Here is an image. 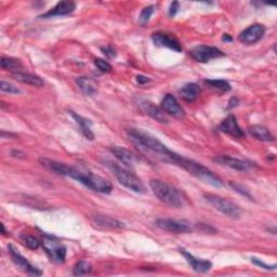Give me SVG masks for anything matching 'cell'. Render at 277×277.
<instances>
[{
	"mask_svg": "<svg viewBox=\"0 0 277 277\" xmlns=\"http://www.w3.org/2000/svg\"><path fill=\"white\" fill-rule=\"evenodd\" d=\"M179 7H180V5H179V3H177V2H175V3L171 4L170 9H169V15L171 16V18H174V16L177 14Z\"/></svg>",
	"mask_w": 277,
	"mask_h": 277,
	"instance_id": "35",
	"label": "cell"
},
{
	"mask_svg": "<svg viewBox=\"0 0 277 277\" xmlns=\"http://www.w3.org/2000/svg\"><path fill=\"white\" fill-rule=\"evenodd\" d=\"M2 68L6 71H10L11 73L22 72L23 64L16 59L6 58V56H4V58L2 59Z\"/></svg>",
	"mask_w": 277,
	"mask_h": 277,
	"instance_id": "26",
	"label": "cell"
},
{
	"mask_svg": "<svg viewBox=\"0 0 277 277\" xmlns=\"http://www.w3.org/2000/svg\"><path fill=\"white\" fill-rule=\"evenodd\" d=\"M179 167L184 169L190 175L198 179V180H200L203 183L209 184L214 187H222L224 185L221 179H220L217 175H215L213 171L203 165L199 164V162H196L195 160L182 156L180 164H179Z\"/></svg>",
	"mask_w": 277,
	"mask_h": 277,
	"instance_id": "3",
	"label": "cell"
},
{
	"mask_svg": "<svg viewBox=\"0 0 277 277\" xmlns=\"http://www.w3.org/2000/svg\"><path fill=\"white\" fill-rule=\"evenodd\" d=\"M181 255L186 259L187 263H189L195 272L198 273H207L211 270L213 267V263L208 260H202V259H197L195 258L193 255H191L189 251H186L185 249H180Z\"/></svg>",
	"mask_w": 277,
	"mask_h": 277,
	"instance_id": "17",
	"label": "cell"
},
{
	"mask_svg": "<svg viewBox=\"0 0 277 277\" xmlns=\"http://www.w3.org/2000/svg\"><path fill=\"white\" fill-rule=\"evenodd\" d=\"M8 250H9V254L12 258V261L20 266L23 271H25L27 274L29 275H34V276H40L43 274L42 271H39L37 267L32 266L28 261L26 258H24L20 252L16 250L12 245H9V247H8Z\"/></svg>",
	"mask_w": 277,
	"mask_h": 277,
	"instance_id": "12",
	"label": "cell"
},
{
	"mask_svg": "<svg viewBox=\"0 0 277 277\" xmlns=\"http://www.w3.org/2000/svg\"><path fill=\"white\" fill-rule=\"evenodd\" d=\"M12 77L19 83L29 85V86H34V87H43L45 85V81L40 78L39 76L35 74H30V73H25V72H16L12 73Z\"/></svg>",
	"mask_w": 277,
	"mask_h": 277,
	"instance_id": "18",
	"label": "cell"
},
{
	"mask_svg": "<svg viewBox=\"0 0 277 277\" xmlns=\"http://www.w3.org/2000/svg\"><path fill=\"white\" fill-rule=\"evenodd\" d=\"M252 262H254L256 265L260 266L261 268H264V270H271V271H274L275 268L277 267L276 264H273V265H268V264H265L264 262L260 261V260L256 259V258H252Z\"/></svg>",
	"mask_w": 277,
	"mask_h": 277,
	"instance_id": "33",
	"label": "cell"
},
{
	"mask_svg": "<svg viewBox=\"0 0 277 277\" xmlns=\"http://www.w3.org/2000/svg\"><path fill=\"white\" fill-rule=\"evenodd\" d=\"M205 83L210 86V88H213L221 93H226L231 90V85L223 79H207L205 80Z\"/></svg>",
	"mask_w": 277,
	"mask_h": 277,
	"instance_id": "25",
	"label": "cell"
},
{
	"mask_svg": "<svg viewBox=\"0 0 277 277\" xmlns=\"http://www.w3.org/2000/svg\"><path fill=\"white\" fill-rule=\"evenodd\" d=\"M137 105L144 114L149 115L153 119L159 121V123H168V119L165 115V112L162 111L161 109H159L158 107H156V105H154L152 102L140 99L137 101Z\"/></svg>",
	"mask_w": 277,
	"mask_h": 277,
	"instance_id": "14",
	"label": "cell"
},
{
	"mask_svg": "<svg viewBox=\"0 0 277 277\" xmlns=\"http://www.w3.org/2000/svg\"><path fill=\"white\" fill-rule=\"evenodd\" d=\"M154 12H155V7L154 6L145 7L144 9L141 11L140 16H138V22H140V24H142V25H145V24L150 21L151 16L153 15Z\"/></svg>",
	"mask_w": 277,
	"mask_h": 277,
	"instance_id": "29",
	"label": "cell"
},
{
	"mask_svg": "<svg viewBox=\"0 0 277 277\" xmlns=\"http://www.w3.org/2000/svg\"><path fill=\"white\" fill-rule=\"evenodd\" d=\"M127 135L132 144L136 146L137 150H140L142 153L152 155L155 158L167 162V164L176 166H179V164H180V160L182 158L181 155L169 150L164 143L160 142L157 137L153 136L152 134L137 129H129L127 131Z\"/></svg>",
	"mask_w": 277,
	"mask_h": 277,
	"instance_id": "1",
	"label": "cell"
},
{
	"mask_svg": "<svg viewBox=\"0 0 277 277\" xmlns=\"http://www.w3.org/2000/svg\"><path fill=\"white\" fill-rule=\"evenodd\" d=\"M76 9V4L73 2H61L56 6H54L52 9L47 11L46 13L42 14L39 18L42 19H50L54 18V16H63L68 15L73 13Z\"/></svg>",
	"mask_w": 277,
	"mask_h": 277,
	"instance_id": "15",
	"label": "cell"
},
{
	"mask_svg": "<svg viewBox=\"0 0 277 277\" xmlns=\"http://www.w3.org/2000/svg\"><path fill=\"white\" fill-rule=\"evenodd\" d=\"M150 186L153 193L155 194V196H156L161 202L178 209H180L184 206L185 199L183 197V195L180 191L176 189L175 186L160 180H151Z\"/></svg>",
	"mask_w": 277,
	"mask_h": 277,
	"instance_id": "2",
	"label": "cell"
},
{
	"mask_svg": "<svg viewBox=\"0 0 277 277\" xmlns=\"http://www.w3.org/2000/svg\"><path fill=\"white\" fill-rule=\"evenodd\" d=\"M102 51H103V53L105 54V55H107L108 56V58H110V59H112V58H115V56H116V52H115V50H114V49L112 48V47H104V48H102Z\"/></svg>",
	"mask_w": 277,
	"mask_h": 277,
	"instance_id": "34",
	"label": "cell"
},
{
	"mask_svg": "<svg viewBox=\"0 0 277 277\" xmlns=\"http://www.w3.org/2000/svg\"><path fill=\"white\" fill-rule=\"evenodd\" d=\"M43 248L51 262L63 263L66 259V247L51 236H45L42 241Z\"/></svg>",
	"mask_w": 277,
	"mask_h": 277,
	"instance_id": "6",
	"label": "cell"
},
{
	"mask_svg": "<svg viewBox=\"0 0 277 277\" xmlns=\"http://www.w3.org/2000/svg\"><path fill=\"white\" fill-rule=\"evenodd\" d=\"M160 108L165 113L176 118H183L185 116L184 109L181 107L180 103L178 102L176 97L171 94H167L164 99H162Z\"/></svg>",
	"mask_w": 277,
	"mask_h": 277,
	"instance_id": "13",
	"label": "cell"
},
{
	"mask_svg": "<svg viewBox=\"0 0 277 277\" xmlns=\"http://www.w3.org/2000/svg\"><path fill=\"white\" fill-rule=\"evenodd\" d=\"M200 87L195 84V83H189L184 85L180 90H179V93H180L181 97L186 101V102H194L195 100H197V97L200 94Z\"/></svg>",
	"mask_w": 277,
	"mask_h": 277,
	"instance_id": "21",
	"label": "cell"
},
{
	"mask_svg": "<svg viewBox=\"0 0 277 277\" xmlns=\"http://www.w3.org/2000/svg\"><path fill=\"white\" fill-rule=\"evenodd\" d=\"M110 168L113 171L114 176L117 179V181L121 185H124L126 189L137 194H144L146 192L143 182L134 174H132L131 171L115 164V162H111Z\"/></svg>",
	"mask_w": 277,
	"mask_h": 277,
	"instance_id": "4",
	"label": "cell"
},
{
	"mask_svg": "<svg viewBox=\"0 0 277 277\" xmlns=\"http://www.w3.org/2000/svg\"><path fill=\"white\" fill-rule=\"evenodd\" d=\"M220 130L222 132L229 134L234 137H244L245 136V132L243 131V129L239 127L237 119L234 115H229L220 125Z\"/></svg>",
	"mask_w": 277,
	"mask_h": 277,
	"instance_id": "16",
	"label": "cell"
},
{
	"mask_svg": "<svg viewBox=\"0 0 277 277\" xmlns=\"http://www.w3.org/2000/svg\"><path fill=\"white\" fill-rule=\"evenodd\" d=\"M94 64H95V66L99 68L102 73H111L113 70L111 64L103 59H95Z\"/></svg>",
	"mask_w": 277,
	"mask_h": 277,
	"instance_id": "31",
	"label": "cell"
},
{
	"mask_svg": "<svg viewBox=\"0 0 277 277\" xmlns=\"http://www.w3.org/2000/svg\"><path fill=\"white\" fill-rule=\"evenodd\" d=\"M237 104H238V100L236 99V97H232L231 101H230V105H229V108H230V109H232V108L236 107V105H237Z\"/></svg>",
	"mask_w": 277,
	"mask_h": 277,
	"instance_id": "37",
	"label": "cell"
},
{
	"mask_svg": "<svg viewBox=\"0 0 277 277\" xmlns=\"http://www.w3.org/2000/svg\"><path fill=\"white\" fill-rule=\"evenodd\" d=\"M0 89H2L3 92H7V93H10V94H20L21 93V90L18 87H15L14 85L8 83V81H5V80H2V83H0Z\"/></svg>",
	"mask_w": 277,
	"mask_h": 277,
	"instance_id": "30",
	"label": "cell"
},
{
	"mask_svg": "<svg viewBox=\"0 0 277 277\" xmlns=\"http://www.w3.org/2000/svg\"><path fill=\"white\" fill-rule=\"evenodd\" d=\"M136 80H137L138 84H146V83H149V81H151L150 78L145 77V76H141V75L136 77Z\"/></svg>",
	"mask_w": 277,
	"mask_h": 277,
	"instance_id": "36",
	"label": "cell"
},
{
	"mask_svg": "<svg viewBox=\"0 0 277 277\" xmlns=\"http://www.w3.org/2000/svg\"><path fill=\"white\" fill-rule=\"evenodd\" d=\"M223 40H225V42H231V40H232V38L231 37H229V35H224L223 36Z\"/></svg>",
	"mask_w": 277,
	"mask_h": 277,
	"instance_id": "38",
	"label": "cell"
},
{
	"mask_svg": "<svg viewBox=\"0 0 277 277\" xmlns=\"http://www.w3.org/2000/svg\"><path fill=\"white\" fill-rule=\"evenodd\" d=\"M21 239H22L24 245L31 250H36L40 247V245H42V241H40L37 237H35V236L28 235V234H22Z\"/></svg>",
	"mask_w": 277,
	"mask_h": 277,
	"instance_id": "28",
	"label": "cell"
},
{
	"mask_svg": "<svg viewBox=\"0 0 277 277\" xmlns=\"http://www.w3.org/2000/svg\"><path fill=\"white\" fill-rule=\"evenodd\" d=\"M92 271V266L86 260H80L78 263L74 266V270H73V273L76 276H81V275H87Z\"/></svg>",
	"mask_w": 277,
	"mask_h": 277,
	"instance_id": "27",
	"label": "cell"
},
{
	"mask_svg": "<svg viewBox=\"0 0 277 277\" xmlns=\"http://www.w3.org/2000/svg\"><path fill=\"white\" fill-rule=\"evenodd\" d=\"M92 224L102 230H121L125 229L126 225L119 220L102 214H95L90 217Z\"/></svg>",
	"mask_w": 277,
	"mask_h": 277,
	"instance_id": "9",
	"label": "cell"
},
{
	"mask_svg": "<svg viewBox=\"0 0 277 277\" xmlns=\"http://www.w3.org/2000/svg\"><path fill=\"white\" fill-rule=\"evenodd\" d=\"M203 197H205V199L211 206L218 211H220L221 214L235 220L240 219L241 210L237 205H235L233 201L223 198L216 194H205Z\"/></svg>",
	"mask_w": 277,
	"mask_h": 277,
	"instance_id": "5",
	"label": "cell"
},
{
	"mask_svg": "<svg viewBox=\"0 0 277 277\" xmlns=\"http://www.w3.org/2000/svg\"><path fill=\"white\" fill-rule=\"evenodd\" d=\"M152 40L158 47H165L177 52L182 51V46L179 43V40L171 34H167V32H154L152 35Z\"/></svg>",
	"mask_w": 277,
	"mask_h": 277,
	"instance_id": "11",
	"label": "cell"
},
{
	"mask_svg": "<svg viewBox=\"0 0 277 277\" xmlns=\"http://www.w3.org/2000/svg\"><path fill=\"white\" fill-rule=\"evenodd\" d=\"M190 55L198 63H208L211 60L222 58L224 53L217 47L200 45L194 47L190 51Z\"/></svg>",
	"mask_w": 277,
	"mask_h": 277,
	"instance_id": "7",
	"label": "cell"
},
{
	"mask_svg": "<svg viewBox=\"0 0 277 277\" xmlns=\"http://www.w3.org/2000/svg\"><path fill=\"white\" fill-rule=\"evenodd\" d=\"M230 186L232 187V189H233L234 191H236L237 193L241 194L243 196L248 197V198H252V197H251V195H250V193L245 189V187L241 186L240 184H237V183H235V182H230Z\"/></svg>",
	"mask_w": 277,
	"mask_h": 277,
	"instance_id": "32",
	"label": "cell"
},
{
	"mask_svg": "<svg viewBox=\"0 0 277 277\" xmlns=\"http://www.w3.org/2000/svg\"><path fill=\"white\" fill-rule=\"evenodd\" d=\"M215 161L219 162V164H221L223 166L229 167L231 169L237 170V171H247L249 169V164L247 162L243 161L240 159L234 158L231 156H226V155H221V156H218Z\"/></svg>",
	"mask_w": 277,
	"mask_h": 277,
	"instance_id": "19",
	"label": "cell"
},
{
	"mask_svg": "<svg viewBox=\"0 0 277 277\" xmlns=\"http://www.w3.org/2000/svg\"><path fill=\"white\" fill-rule=\"evenodd\" d=\"M265 34V27L261 24H252L246 29H244L238 39L239 42L245 45H254L258 43L259 40H261Z\"/></svg>",
	"mask_w": 277,
	"mask_h": 277,
	"instance_id": "10",
	"label": "cell"
},
{
	"mask_svg": "<svg viewBox=\"0 0 277 277\" xmlns=\"http://www.w3.org/2000/svg\"><path fill=\"white\" fill-rule=\"evenodd\" d=\"M249 133L255 138H257V140H260V141H264V142L274 141V136L271 133L270 130L266 129L263 126L254 125V126L249 127Z\"/></svg>",
	"mask_w": 277,
	"mask_h": 277,
	"instance_id": "23",
	"label": "cell"
},
{
	"mask_svg": "<svg viewBox=\"0 0 277 277\" xmlns=\"http://www.w3.org/2000/svg\"><path fill=\"white\" fill-rule=\"evenodd\" d=\"M76 84L80 88V90L87 95H93L97 92L96 81L90 77L81 76L76 79Z\"/></svg>",
	"mask_w": 277,
	"mask_h": 277,
	"instance_id": "22",
	"label": "cell"
},
{
	"mask_svg": "<svg viewBox=\"0 0 277 277\" xmlns=\"http://www.w3.org/2000/svg\"><path fill=\"white\" fill-rule=\"evenodd\" d=\"M156 225L159 229L170 233L186 234L193 232L192 226L189 223L174 219H158L156 221Z\"/></svg>",
	"mask_w": 277,
	"mask_h": 277,
	"instance_id": "8",
	"label": "cell"
},
{
	"mask_svg": "<svg viewBox=\"0 0 277 277\" xmlns=\"http://www.w3.org/2000/svg\"><path fill=\"white\" fill-rule=\"evenodd\" d=\"M111 152L113 153L121 164H124L127 167H132L134 164V155L130 152L129 150L125 148H120V146H113L111 149Z\"/></svg>",
	"mask_w": 277,
	"mask_h": 277,
	"instance_id": "20",
	"label": "cell"
},
{
	"mask_svg": "<svg viewBox=\"0 0 277 277\" xmlns=\"http://www.w3.org/2000/svg\"><path fill=\"white\" fill-rule=\"evenodd\" d=\"M71 114H72L73 118H74L76 120V123L79 125L83 134L88 138V140H93L94 134L91 130V125H92L91 121L83 116L78 115V114H76L75 112H71Z\"/></svg>",
	"mask_w": 277,
	"mask_h": 277,
	"instance_id": "24",
	"label": "cell"
}]
</instances>
